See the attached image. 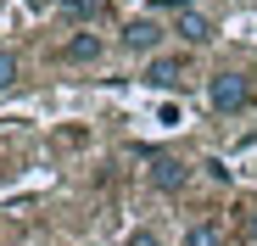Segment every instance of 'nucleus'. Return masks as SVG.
I'll return each mask as SVG.
<instances>
[{"mask_svg":"<svg viewBox=\"0 0 257 246\" xmlns=\"http://www.w3.org/2000/svg\"><path fill=\"white\" fill-rule=\"evenodd\" d=\"M207 106L224 112V117L246 112V106H251V78H246V73H212V78H207Z\"/></svg>","mask_w":257,"mask_h":246,"instance_id":"1","label":"nucleus"},{"mask_svg":"<svg viewBox=\"0 0 257 246\" xmlns=\"http://www.w3.org/2000/svg\"><path fill=\"white\" fill-rule=\"evenodd\" d=\"M162 39H168V34H162L157 17H128L123 34H117V45H123L128 56H157V51H162Z\"/></svg>","mask_w":257,"mask_h":246,"instance_id":"2","label":"nucleus"},{"mask_svg":"<svg viewBox=\"0 0 257 246\" xmlns=\"http://www.w3.org/2000/svg\"><path fill=\"white\" fill-rule=\"evenodd\" d=\"M185 73H190V56L179 51V56H151L146 62V84L151 90H174V84H185Z\"/></svg>","mask_w":257,"mask_h":246,"instance_id":"3","label":"nucleus"},{"mask_svg":"<svg viewBox=\"0 0 257 246\" xmlns=\"http://www.w3.org/2000/svg\"><path fill=\"white\" fill-rule=\"evenodd\" d=\"M146 179L162 190V196H179L185 185H190V168H185V162L179 157H151V168H146Z\"/></svg>","mask_w":257,"mask_h":246,"instance_id":"4","label":"nucleus"},{"mask_svg":"<svg viewBox=\"0 0 257 246\" xmlns=\"http://www.w3.org/2000/svg\"><path fill=\"white\" fill-rule=\"evenodd\" d=\"M174 34L185 39V45H207L218 28H212V17H207V12H196V6H174Z\"/></svg>","mask_w":257,"mask_h":246,"instance_id":"5","label":"nucleus"},{"mask_svg":"<svg viewBox=\"0 0 257 246\" xmlns=\"http://www.w3.org/2000/svg\"><path fill=\"white\" fill-rule=\"evenodd\" d=\"M101 56H106V39L90 34V28H78L67 45H62V62H73V67H90V62H101Z\"/></svg>","mask_w":257,"mask_h":246,"instance_id":"6","label":"nucleus"},{"mask_svg":"<svg viewBox=\"0 0 257 246\" xmlns=\"http://www.w3.org/2000/svg\"><path fill=\"white\" fill-rule=\"evenodd\" d=\"M179 246H229V240H224V229H218V224H190Z\"/></svg>","mask_w":257,"mask_h":246,"instance_id":"7","label":"nucleus"},{"mask_svg":"<svg viewBox=\"0 0 257 246\" xmlns=\"http://www.w3.org/2000/svg\"><path fill=\"white\" fill-rule=\"evenodd\" d=\"M12 84H17V56L0 51V90H12Z\"/></svg>","mask_w":257,"mask_h":246,"instance_id":"8","label":"nucleus"},{"mask_svg":"<svg viewBox=\"0 0 257 246\" xmlns=\"http://www.w3.org/2000/svg\"><path fill=\"white\" fill-rule=\"evenodd\" d=\"M123 246H162V240H157V229H128Z\"/></svg>","mask_w":257,"mask_h":246,"instance_id":"9","label":"nucleus"},{"mask_svg":"<svg viewBox=\"0 0 257 246\" xmlns=\"http://www.w3.org/2000/svg\"><path fill=\"white\" fill-rule=\"evenodd\" d=\"M67 12L73 17H95V0H67Z\"/></svg>","mask_w":257,"mask_h":246,"instance_id":"10","label":"nucleus"},{"mask_svg":"<svg viewBox=\"0 0 257 246\" xmlns=\"http://www.w3.org/2000/svg\"><path fill=\"white\" fill-rule=\"evenodd\" d=\"M246 240L257 246V201H251V207H246Z\"/></svg>","mask_w":257,"mask_h":246,"instance_id":"11","label":"nucleus"}]
</instances>
